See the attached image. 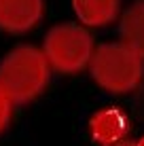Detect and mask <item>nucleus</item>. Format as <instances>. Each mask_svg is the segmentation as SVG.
I'll use <instances>...</instances> for the list:
<instances>
[{
    "instance_id": "39448f33",
    "label": "nucleus",
    "mask_w": 144,
    "mask_h": 146,
    "mask_svg": "<svg viewBox=\"0 0 144 146\" xmlns=\"http://www.w3.org/2000/svg\"><path fill=\"white\" fill-rule=\"evenodd\" d=\"M42 17V0H0V30L23 34Z\"/></svg>"
},
{
    "instance_id": "f257e3e1",
    "label": "nucleus",
    "mask_w": 144,
    "mask_h": 146,
    "mask_svg": "<svg viewBox=\"0 0 144 146\" xmlns=\"http://www.w3.org/2000/svg\"><path fill=\"white\" fill-rule=\"evenodd\" d=\"M49 66L42 49L19 44L0 62V87L13 104H28L42 93L49 83Z\"/></svg>"
},
{
    "instance_id": "6e6552de",
    "label": "nucleus",
    "mask_w": 144,
    "mask_h": 146,
    "mask_svg": "<svg viewBox=\"0 0 144 146\" xmlns=\"http://www.w3.org/2000/svg\"><path fill=\"white\" fill-rule=\"evenodd\" d=\"M11 110H13V102L9 100V95L0 87V133L7 129L9 121H11Z\"/></svg>"
},
{
    "instance_id": "0eeeda50",
    "label": "nucleus",
    "mask_w": 144,
    "mask_h": 146,
    "mask_svg": "<svg viewBox=\"0 0 144 146\" xmlns=\"http://www.w3.org/2000/svg\"><path fill=\"white\" fill-rule=\"evenodd\" d=\"M121 42L133 49L140 57H144V0H138L125 9L119 23Z\"/></svg>"
},
{
    "instance_id": "f03ea898",
    "label": "nucleus",
    "mask_w": 144,
    "mask_h": 146,
    "mask_svg": "<svg viewBox=\"0 0 144 146\" xmlns=\"http://www.w3.org/2000/svg\"><path fill=\"white\" fill-rule=\"evenodd\" d=\"M89 74L108 93H129L144 78V57L125 42H102L93 47Z\"/></svg>"
},
{
    "instance_id": "7ed1b4c3",
    "label": "nucleus",
    "mask_w": 144,
    "mask_h": 146,
    "mask_svg": "<svg viewBox=\"0 0 144 146\" xmlns=\"http://www.w3.org/2000/svg\"><path fill=\"white\" fill-rule=\"evenodd\" d=\"M42 53L49 66L62 74L81 72L93 53V40L85 26L64 21L53 26L44 36Z\"/></svg>"
},
{
    "instance_id": "423d86ee",
    "label": "nucleus",
    "mask_w": 144,
    "mask_h": 146,
    "mask_svg": "<svg viewBox=\"0 0 144 146\" xmlns=\"http://www.w3.org/2000/svg\"><path fill=\"white\" fill-rule=\"evenodd\" d=\"M78 21L89 28H102L117 19L121 0H72Z\"/></svg>"
},
{
    "instance_id": "1a4fd4ad",
    "label": "nucleus",
    "mask_w": 144,
    "mask_h": 146,
    "mask_svg": "<svg viewBox=\"0 0 144 146\" xmlns=\"http://www.w3.org/2000/svg\"><path fill=\"white\" fill-rule=\"evenodd\" d=\"M115 146H138V142H131V140H123V142H119Z\"/></svg>"
},
{
    "instance_id": "9d476101",
    "label": "nucleus",
    "mask_w": 144,
    "mask_h": 146,
    "mask_svg": "<svg viewBox=\"0 0 144 146\" xmlns=\"http://www.w3.org/2000/svg\"><path fill=\"white\" fill-rule=\"evenodd\" d=\"M138 146H144V135H142L140 140H138Z\"/></svg>"
},
{
    "instance_id": "20e7f679",
    "label": "nucleus",
    "mask_w": 144,
    "mask_h": 146,
    "mask_svg": "<svg viewBox=\"0 0 144 146\" xmlns=\"http://www.w3.org/2000/svg\"><path fill=\"white\" fill-rule=\"evenodd\" d=\"M129 117L119 106L102 108L89 119V133L93 142L100 146H115L127 138Z\"/></svg>"
}]
</instances>
